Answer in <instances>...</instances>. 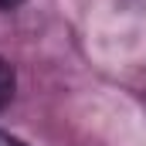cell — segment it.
I'll use <instances>...</instances> for the list:
<instances>
[{
  "instance_id": "cell-2",
  "label": "cell",
  "mask_w": 146,
  "mask_h": 146,
  "mask_svg": "<svg viewBox=\"0 0 146 146\" xmlns=\"http://www.w3.org/2000/svg\"><path fill=\"white\" fill-rule=\"evenodd\" d=\"M0 146H24V143L14 139V136H7V133H0Z\"/></svg>"
},
{
  "instance_id": "cell-1",
  "label": "cell",
  "mask_w": 146,
  "mask_h": 146,
  "mask_svg": "<svg viewBox=\"0 0 146 146\" xmlns=\"http://www.w3.org/2000/svg\"><path fill=\"white\" fill-rule=\"evenodd\" d=\"M10 95H14V72H10V65L0 58V109L10 102Z\"/></svg>"
},
{
  "instance_id": "cell-3",
  "label": "cell",
  "mask_w": 146,
  "mask_h": 146,
  "mask_svg": "<svg viewBox=\"0 0 146 146\" xmlns=\"http://www.w3.org/2000/svg\"><path fill=\"white\" fill-rule=\"evenodd\" d=\"M14 3H21V0H0V7H14Z\"/></svg>"
}]
</instances>
